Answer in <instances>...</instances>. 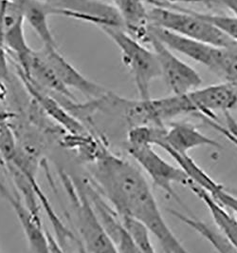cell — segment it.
I'll list each match as a JSON object with an SVG mask.
<instances>
[{
  "label": "cell",
  "instance_id": "obj_21",
  "mask_svg": "<svg viewBox=\"0 0 237 253\" xmlns=\"http://www.w3.org/2000/svg\"><path fill=\"white\" fill-rule=\"evenodd\" d=\"M10 75L8 53L3 42L0 40V81L5 82Z\"/></svg>",
  "mask_w": 237,
  "mask_h": 253
},
{
  "label": "cell",
  "instance_id": "obj_19",
  "mask_svg": "<svg viewBox=\"0 0 237 253\" xmlns=\"http://www.w3.org/2000/svg\"><path fill=\"white\" fill-rule=\"evenodd\" d=\"M212 198L222 205L227 210L233 211L235 213L237 214V195L230 190L225 189L222 185L213 191L212 194H210Z\"/></svg>",
  "mask_w": 237,
  "mask_h": 253
},
{
  "label": "cell",
  "instance_id": "obj_16",
  "mask_svg": "<svg viewBox=\"0 0 237 253\" xmlns=\"http://www.w3.org/2000/svg\"><path fill=\"white\" fill-rule=\"evenodd\" d=\"M168 211L189 228L198 232L201 237H203L212 246L216 253H237V248L218 228H212V226L204 223L203 221L191 216L185 215L175 210H168Z\"/></svg>",
  "mask_w": 237,
  "mask_h": 253
},
{
  "label": "cell",
  "instance_id": "obj_10",
  "mask_svg": "<svg viewBox=\"0 0 237 253\" xmlns=\"http://www.w3.org/2000/svg\"><path fill=\"white\" fill-rule=\"evenodd\" d=\"M188 95L200 118L217 120V112H230L237 105V86L230 82L199 88Z\"/></svg>",
  "mask_w": 237,
  "mask_h": 253
},
{
  "label": "cell",
  "instance_id": "obj_24",
  "mask_svg": "<svg viewBox=\"0 0 237 253\" xmlns=\"http://www.w3.org/2000/svg\"><path fill=\"white\" fill-rule=\"evenodd\" d=\"M44 1H46V2H48V3H50L52 0H44Z\"/></svg>",
  "mask_w": 237,
  "mask_h": 253
},
{
  "label": "cell",
  "instance_id": "obj_17",
  "mask_svg": "<svg viewBox=\"0 0 237 253\" xmlns=\"http://www.w3.org/2000/svg\"><path fill=\"white\" fill-rule=\"evenodd\" d=\"M126 232L140 253H157L152 244L150 231L143 224L130 217H120Z\"/></svg>",
  "mask_w": 237,
  "mask_h": 253
},
{
  "label": "cell",
  "instance_id": "obj_15",
  "mask_svg": "<svg viewBox=\"0 0 237 253\" xmlns=\"http://www.w3.org/2000/svg\"><path fill=\"white\" fill-rule=\"evenodd\" d=\"M189 189L198 196L209 210L216 228H218L230 242L237 249V218L222 205L216 202L212 196L204 190L192 184Z\"/></svg>",
  "mask_w": 237,
  "mask_h": 253
},
{
  "label": "cell",
  "instance_id": "obj_4",
  "mask_svg": "<svg viewBox=\"0 0 237 253\" xmlns=\"http://www.w3.org/2000/svg\"><path fill=\"white\" fill-rule=\"evenodd\" d=\"M64 185L73 207L78 241L88 253H119L110 235L101 222L84 183L75 184L63 175Z\"/></svg>",
  "mask_w": 237,
  "mask_h": 253
},
{
  "label": "cell",
  "instance_id": "obj_12",
  "mask_svg": "<svg viewBox=\"0 0 237 253\" xmlns=\"http://www.w3.org/2000/svg\"><path fill=\"white\" fill-rule=\"evenodd\" d=\"M0 194L13 207L25 233L31 253H50L47 230L42 227L40 216L33 213L26 205L24 206L20 198L12 194L1 182Z\"/></svg>",
  "mask_w": 237,
  "mask_h": 253
},
{
  "label": "cell",
  "instance_id": "obj_3",
  "mask_svg": "<svg viewBox=\"0 0 237 253\" xmlns=\"http://www.w3.org/2000/svg\"><path fill=\"white\" fill-rule=\"evenodd\" d=\"M99 28L119 48L123 63L133 77L139 98H151L150 87L152 82L162 77L156 53L122 27L101 25Z\"/></svg>",
  "mask_w": 237,
  "mask_h": 253
},
{
  "label": "cell",
  "instance_id": "obj_23",
  "mask_svg": "<svg viewBox=\"0 0 237 253\" xmlns=\"http://www.w3.org/2000/svg\"><path fill=\"white\" fill-rule=\"evenodd\" d=\"M231 191H232V192H234L235 194H237V190H231Z\"/></svg>",
  "mask_w": 237,
  "mask_h": 253
},
{
  "label": "cell",
  "instance_id": "obj_7",
  "mask_svg": "<svg viewBox=\"0 0 237 253\" xmlns=\"http://www.w3.org/2000/svg\"><path fill=\"white\" fill-rule=\"evenodd\" d=\"M148 33L170 50L184 54L188 58L209 68L219 77L221 76L229 48L215 47L154 26L149 25Z\"/></svg>",
  "mask_w": 237,
  "mask_h": 253
},
{
  "label": "cell",
  "instance_id": "obj_11",
  "mask_svg": "<svg viewBox=\"0 0 237 253\" xmlns=\"http://www.w3.org/2000/svg\"><path fill=\"white\" fill-rule=\"evenodd\" d=\"M17 76L21 79L24 87L30 95L35 100L42 110L56 121L71 135H83L88 133L87 127L84 126L73 114H70L63 104L51 97L46 90L39 88L31 79H29L23 70L14 64Z\"/></svg>",
  "mask_w": 237,
  "mask_h": 253
},
{
  "label": "cell",
  "instance_id": "obj_5",
  "mask_svg": "<svg viewBox=\"0 0 237 253\" xmlns=\"http://www.w3.org/2000/svg\"><path fill=\"white\" fill-rule=\"evenodd\" d=\"M126 114L132 126H162L166 121L177 116L196 114V110L186 93L155 99L130 100Z\"/></svg>",
  "mask_w": 237,
  "mask_h": 253
},
{
  "label": "cell",
  "instance_id": "obj_14",
  "mask_svg": "<svg viewBox=\"0 0 237 253\" xmlns=\"http://www.w3.org/2000/svg\"><path fill=\"white\" fill-rule=\"evenodd\" d=\"M124 28L132 37L145 43L148 33V10L144 0H111Z\"/></svg>",
  "mask_w": 237,
  "mask_h": 253
},
{
  "label": "cell",
  "instance_id": "obj_22",
  "mask_svg": "<svg viewBox=\"0 0 237 253\" xmlns=\"http://www.w3.org/2000/svg\"><path fill=\"white\" fill-rule=\"evenodd\" d=\"M74 240L75 242H76V244H77V249H78V251H79V253H88L85 251V249L83 248V246H82L78 241L76 240V237H75Z\"/></svg>",
  "mask_w": 237,
  "mask_h": 253
},
{
  "label": "cell",
  "instance_id": "obj_13",
  "mask_svg": "<svg viewBox=\"0 0 237 253\" xmlns=\"http://www.w3.org/2000/svg\"><path fill=\"white\" fill-rule=\"evenodd\" d=\"M157 147L163 151H174L180 154H188L191 150L200 147H216L220 145L215 140L210 138L199 130L197 127L188 123H172L167 128L163 139Z\"/></svg>",
  "mask_w": 237,
  "mask_h": 253
},
{
  "label": "cell",
  "instance_id": "obj_1",
  "mask_svg": "<svg viewBox=\"0 0 237 253\" xmlns=\"http://www.w3.org/2000/svg\"><path fill=\"white\" fill-rule=\"evenodd\" d=\"M93 186L120 217H130L148 228L165 253H189L163 218L141 170L103 145L92 160Z\"/></svg>",
  "mask_w": 237,
  "mask_h": 253
},
{
  "label": "cell",
  "instance_id": "obj_8",
  "mask_svg": "<svg viewBox=\"0 0 237 253\" xmlns=\"http://www.w3.org/2000/svg\"><path fill=\"white\" fill-rule=\"evenodd\" d=\"M145 43L150 44L156 53L162 77L173 94H186L200 88L202 79L200 74L178 58L163 42L147 33Z\"/></svg>",
  "mask_w": 237,
  "mask_h": 253
},
{
  "label": "cell",
  "instance_id": "obj_6",
  "mask_svg": "<svg viewBox=\"0 0 237 253\" xmlns=\"http://www.w3.org/2000/svg\"><path fill=\"white\" fill-rule=\"evenodd\" d=\"M129 155L148 174L156 187L163 190L167 195L179 201L174 190V185L178 184L189 188L193 182L186 172L179 167L170 164L160 154L155 152L150 145H126Z\"/></svg>",
  "mask_w": 237,
  "mask_h": 253
},
{
  "label": "cell",
  "instance_id": "obj_9",
  "mask_svg": "<svg viewBox=\"0 0 237 253\" xmlns=\"http://www.w3.org/2000/svg\"><path fill=\"white\" fill-rule=\"evenodd\" d=\"M44 60L49 64L63 85L70 90L76 89L90 100L104 97L109 90L83 76L58 51V47L45 46L38 51Z\"/></svg>",
  "mask_w": 237,
  "mask_h": 253
},
{
  "label": "cell",
  "instance_id": "obj_18",
  "mask_svg": "<svg viewBox=\"0 0 237 253\" xmlns=\"http://www.w3.org/2000/svg\"><path fill=\"white\" fill-rule=\"evenodd\" d=\"M226 121V126H222L217 122V120H212L208 118H201L205 123L212 126L215 130H217L220 134H222L225 138L232 142L237 148V121L236 118L230 114V112L223 113Z\"/></svg>",
  "mask_w": 237,
  "mask_h": 253
},
{
  "label": "cell",
  "instance_id": "obj_2",
  "mask_svg": "<svg viewBox=\"0 0 237 253\" xmlns=\"http://www.w3.org/2000/svg\"><path fill=\"white\" fill-rule=\"evenodd\" d=\"M148 20L149 25L215 47L233 48L237 45V42L202 18L198 12L179 6H152L148 10Z\"/></svg>",
  "mask_w": 237,
  "mask_h": 253
},
{
  "label": "cell",
  "instance_id": "obj_20",
  "mask_svg": "<svg viewBox=\"0 0 237 253\" xmlns=\"http://www.w3.org/2000/svg\"><path fill=\"white\" fill-rule=\"evenodd\" d=\"M152 6H176L178 4H206V5H223L226 0H146Z\"/></svg>",
  "mask_w": 237,
  "mask_h": 253
}]
</instances>
